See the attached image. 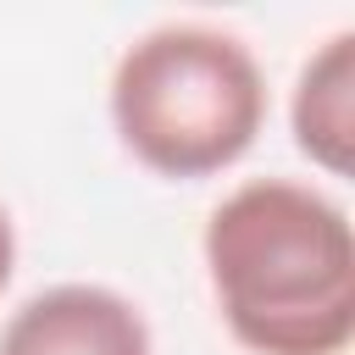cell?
I'll list each match as a JSON object with an SVG mask.
<instances>
[{"label": "cell", "mask_w": 355, "mask_h": 355, "mask_svg": "<svg viewBox=\"0 0 355 355\" xmlns=\"http://www.w3.org/2000/svg\"><path fill=\"white\" fill-rule=\"evenodd\" d=\"M11 272H17V233H11V216H6V205H0V294H6Z\"/></svg>", "instance_id": "cell-5"}, {"label": "cell", "mask_w": 355, "mask_h": 355, "mask_svg": "<svg viewBox=\"0 0 355 355\" xmlns=\"http://www.w3.org/2000/svg\"><path fill=\"white\" fill-rule=\"evenodd\" d=\"M288 128L300 155H311L322 172L344 178L355 166V33H333L294 78Z\"/></svg>", "instance_id": "cell-4"}, {"label": "cell", "mask_w": 355, "mask_h": 355, "mask_svg": "<svg viewBox=\"0 0 355 355\" xmlns=\"http://www.w3.org/2000/svg\"><path fill=\"white\" fill-rule=\"evenodd\" d=\"M111 128L161 178H211L266 128V78L244 39L205 22H161L111 67Z\"/></svg>", "instance_id": "cell-2"}, {"label": "cell", "mask_w": 355, "mask_h": 355, "mask_svg": "<svg viewBox=\"0 0 355 355\" xmlns=\"http://www.w3.org/2000/svg\"><path fill=\"white\" fill-rule=\"evenodd\" d=\"M0 355H155V344L128 294L105 283H55L6 316Z\"/></svg>", "instance_id": "cell-3"}, {"label": "cell", "mask_w": 355, "mask_h": 355, "mask_svg": "<svg viewBox=\"0 0 355 355\" xmlns=\"http://www.w3.org/2000/svg\"><path fill=\"white\" fill-rule=\"evenodd\" d=\"M205 277L227 333L255 355H344L355 338V233L338 200L250 178L205 216Z\"/></svg>", "instance_id": "cell-1"}]
</instances>
